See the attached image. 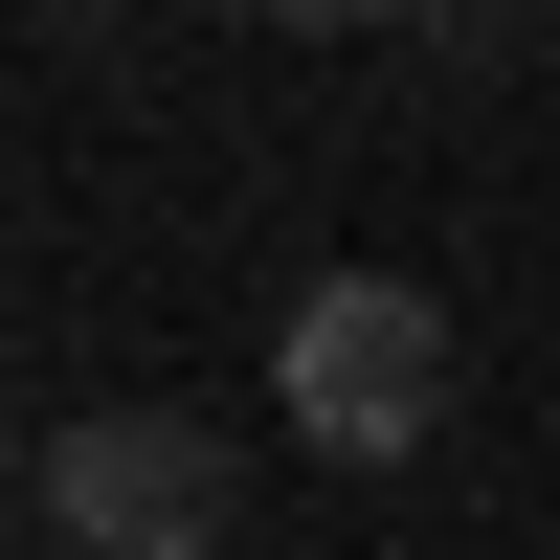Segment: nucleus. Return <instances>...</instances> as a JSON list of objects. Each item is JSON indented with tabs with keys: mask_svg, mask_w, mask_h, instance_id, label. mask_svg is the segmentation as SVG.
<instances>
[{
	"mask_svg": "<svg viewBox=\"0 0 560 560\" xmlns=\"http://www.w3.org/2000/svg\"><path fill=\"white\" fill-rule=\"evenodd\" d=\"M23 516L68 560H224V516H247V471H224L202 404H90V427H45Z\"/></svg>",
	"mask_w": 560,
	"mask_h": 560,
	"instance_id": "obj_1",
	"label": "nucleus"
},
{
	"mask_svg": "<svg viewBox=\"0 0 560 560\" xmlns=\"http://www.w3.org/2000/svg\"><path fill=\"white\" fill-rule=\"evenodd\" d=\"M269 382H292V427L337 448V471H404V448L448 427V314L404 292V269H314L292 337H269Z\"/></svg>",
	"mask_w": 560,
	"mask_h": 560,
	"instance_id": "obj_2",
	"label": "nucleus"
},
{
	"mask_svg": "<svg viewBox=\"0 0 560 560\" xmlns=\"http://www.w3.org/2000/svg\"><path fill=\"white\" fill-rule=\"evenodd\" d=\"M427 45H448V68H493V45H538V0H427Z\"/></svg>",
	"mask_w": 560,
	"mask_h": 560,
	"instance_id": "obj_3",
	"label": "nucleus"
},
{
	"mask_svg": "<svg viewBox=\"0 0 560 560\" xmlns=\"http://www.w3.org/2000/svg\"><path fill=\"white\" fill-rule=\"evenodd\" d=\"M247 23H314V45H359V23H427V0H247Z\"/></svg>",
	"mask_w": 560,
	"mask_h": 560,
	"instance_id": "obj_4",
	"label": "nucleus"
}]
</instances>
